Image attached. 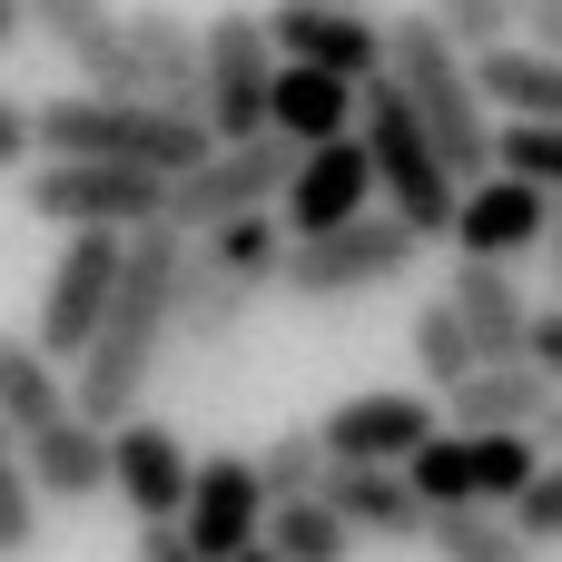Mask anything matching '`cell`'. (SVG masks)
Here are the masks:
<instances>
[{
  "label": "cell",
  "instance_id": "cell-1",
  "mask_svg": "<svg viewBox=\"0 0 562 562\" xmlns=\"http://www.w3.org/2000/svg\"><path fill=\"white\" fill-rule=\"evenodd\" d=\"M178 247H188L178 227H138V237H128L119 296H109L99 336H89V346H79V366H69V415H89V425H128V415H138V395H148L158 356L178 346V326H168Z\"/></svg>",
  "mask_w": 562,
  "mask_h": 562
},
{
  "label": "cell",
  "instance_id": "cell-2",
  "mask_svg": "<svg viewBox=\"0 0 562 562\" xmlns=\"http://www.w3.org/2000/svg\"><path fill=\"white\" fill-rule=\"evenodd\" d=\"M385 79L405 89V109L425 119V138L445 148V168H454L464 188L494 178V109H484V89H474V59H464L425 10L385 20Z\"/></svg>",
  "mask_w": 562,
  "mask_h": 562
},
{
  "label": "cell",
  "instance_id": "cell-3",
  "mask_svg": "<svg viewBox=\"0 0 562 562\" xmlns=\"http://www.w3.org/2000/svg\"><path fill=\"white\" fill-rule=\"evenodd\" d=\"M30 119H40V158H128V168H158V178H178L217 148L207 119L128 99V89H79V99H49Z\"/></svg>",
  "mask_w": 562,
  "mask_h": 562
},
{
  "label": "cell",
  "instance_id": "cell-4",
  "mask_svg": "<svg viewBox=\"0 0 562 562\" xmlns=\"http://www.w3.org/2000/svg\"><path fill=\"white\" fill-rule=\"evenodd\" d=\"M356 138H366V158H375V198H385V217H405L415 237H445L464 178L445 168V148L425 138V119L405 109V89H395L385 69H375L366 99H356Z\"/></svg>",
  "mask_w": 562,
  "mask_h": 562
},
{
  "label": "cell",
  "instance_id": "cell-5",
  "mask_svg": "<svg viewBox=\"0 0 562 562\" xmlns=\"http://www.w3.org/2000/svg\"><path fill=\"white\" fill-rule=\"evenodd\" d=\"M296 138H277V128H257V138H217L198 168H178L168 178V207H158V227H178V237H207V227H227V217H247V207H277L286 198V178H296Z\"/></svg>",
  "mask_w": 562,
  "mask_h": 562
},
{
  "label": "cell",
  "instance_id": "cell-6",
  "mask_svg": "<svg viewBox=\"0 0 562 562\" xmlns=\"http://www.w3.org/2000/svg\"><path fill=\"white\" fill-rule=\"evenodd\" d=\"M20 198H30L40 227H109V237H138V227H158L168 178H158V168H128V158H30Z\"/></svg>",
  "mask_w": 562,
  "mask_h": 562
},
{
  "label": "cell",
  "instance_id": "cell-7",
  "mask_svg": "<svg viewBox=\"0 0 562 562\" xmlns=\"http://www.w3.org/2000/svg\"><path fill=\"white\" fill-rule=\"evenodd\" d=\"M415 257H425V237H415L405 217H375V207H366V217H346V227H326V237H296L286 267H277V286L306 296V306H336V296L395 286Z\"/></svg>",
  "mask_w": 562,
  "mask_h": 562
},
{
  "label": "cell",
  "instance_id": "cell-8",
  "mask_svg": "<svg viewBox=\"0 0 562 562\" xmlns=\"http://www.w3.org/2000/svg\"><path fill=\"white\" fill-rule=\"evenodd\" d=\"M543 474V435H425L415 445V464H405V484L425 494V514H445V504H514L524 484Z\"/></svg>",
  "mask_w": 562,
  "mask_h": 562
},
{
  "label": "cell",
  "instance_id": "cell-9",
  "mask_svg": "<svg viewBox=\"0 0 562 562\" xmlns=\"http://www.w3.org/2000/svg\"><path fill=\"white\" fill-rule=\"evenodd\" d=\"M119 267H128V237H109V227H69L49 286H40V326H30L49 366H79V346L99 336V316H109V296H119Z\"/></svg>",
  "mask_w": 562,
  "mask_h": 562
},
{
  "label": "cell",
  "instance_id": "cell-10",
  "mask_svg": "<svg viewBox=\"0 0 562 562\" xmlns=\"http://www.w3.org/2000/svg\"><path fill=\"white\" fill-rule=\"evenodd\" d=\"M198 59H207V128L217 138H257L267 128V79H277V40L257 10H217L198 30Z\"/></svg>",
  "mask_w": 562,
  "mask_h": 562
},
{
  "label": "cell",
  "instance_id": "cell-11",
  "mask_svg": "<svg viewBox=\"0 0 562 562\" xmlns=\"http://www.w3.org/2000/svg\"><path fill=\"white\" fill-rule=\"evenodd\" d=\"M267 484H257V454H198L188 464V504H178V533L198 543L207 562L247 553V543H267Z\"/></svg>",
  "mask_w": 562,
  "mask_h": 562
},
{
  "label": "cell",
  "instance_id": "cell-12",
  "mask_svg": "<svg viewBox=\"0 0 562 562\" xmlns=\"http://www.w3.org/2000/svg\"><path fill=\"white\" fill-rule=\"evenodd\" d=\"M267 40H277V59L336 69V79H356V89L385 69V20H366L356 0H277V10H267Z\"/></svg>",
  "mask_w": 562,
  "mask_h": 562
},
{
  "label": "cell",
  "instance_id": "cell-13",
  "mask_svg": "<svg viewBox=\"0 0 562 562\" xmlns=\"http://www.w3.org/2000/svg\"><path fill=\"white\" fill-rule=\"evenodd\" d=\"M366 207H375V158H366V138L346 128V138H326V148L296 158V178H286V198H277V227H286V237H326V227H346V217H366Z\"/></svg>",
  "mask_w": 562,
  "mask_h": 562
},
{
  "label": "cell",
  "instance_id": "cell-14",
  "mask_svg": "<svg viewBox=\"0 0 562 562\" xmlns=\"http://www.w3.org/2000/svg\"><path fill=\"white\" fill-rule=\"evenodd\" d=\"M543 227H553V198L533 188V178H474L464 198H454V257H494V267H514V257H533L543 247Z\"/></svg>",
  "mask_w": 562,
  "mask_h": 562
},
{
  "label": "cell",
  "instance_id": "cell-15",
  "mask_svg": "<svg viewBox=\"0 0 562 562\" xmlns=\"http://www.w3.org/2000/svg\"><path fill=\"white\" fill-rule=\"evenodd\" d=\"M316 435H326L336 464H395V474H405L415 445L445 435V425H435V395H395V385H375V395H346Z\"/></svg>",
  "mask_w": 562,
  "mask_h": 562
},
{
  "label": "cell",
  "instance_id": "cell-16",
  "mask_svg": "<svg viewBox=\"0 0 562 562\" xmlns=\"http://www.w3.org/2000/svg\"><path fill=\"white\" fill-rule=\"evenodd\" d=\"M128 99L188 109L207 119V59H198V20L178 10H128Z\"/></svg>",
  "mask_w": 562,
  "mask_h": 562
},
{
  "label": "cell",
  "instance_id": "cell-17",
  "mask_svg": "<svg viewBox=\"0 0 562 562\" xmlns=\"http://www.w3.org/2000/svg\"><path fill=\"white\" fill-rule=\"evenodd\" d=\"M188 445L168 435V425H148V415H128V425H109V494L138 514V524H178V504H188Z\"/></svg>",
  "mask_w": 562,
  "mask_h": 562
},
{
  "label": "cell",
  "instance_id": "cell-18",
  "mask_svg": "<svg viewBox=\"0 0 562 562\" xmlns=\"http://www.w3.org/2000/svg\"><path fill=\"white\" fill-rule=\"evenodd\" d=\"M20 474L40 484V504H89V494H109V425H89V415L30 425V435H20Z\"/></svg>",
  "mask_w": 562,
  "mask_h": 562
},
{
  "label": "cell",
  "instance_id": "cell-19",
  "mask_svg": "<svg viewBox=\"0 0 562 562\" xmlns=\"http://www.w3.org/2000/svg\"><path fill=\"white\" fill-rule=\"evenodd\" d=\"M445 306L464 316V336L484 346V366L524 356V326H533V296H524V277H514V267H494V257H454V286H445Z\"/></svg>",
  "mask_w": 562,
  "mask_h": 562
},
{
  "label": "cell",
  "instance_id": "cell-20",
  "mask_svg": "<svg viewBox=\"0 0 562 562\" xmlns=\"http://www.w3.org/2000/svg\"><path fill=\"white\" fill-rule=\"evenodd\" d=\"M356 79H336V69H306V59H277V79H267V128L277 138H296V148H326V138H346L356 128Z\"/></svg>",
  "mask_w": 562,
  "mask_h": 562
},
{
  "label": "cell",
  "instance_id": "cell-21",
  "mask_svg": "<svg viewBox=\"0 0 562 562\" xmlns=\"http://www.w3.org/2000/svg\"><path fill=\"white\" fill-rule=\"evenodd\" d=\"M326 504L346 514L356 543H425V494L395 464H336L326 474Z\"/></svg>",
  "mask_w": 562,
  "mask_h": 562
},
{
  "label": "cell",
  "instance_id": "cell-22",
  "mask_svg": "<svg viewBox=\"0 0 562 562\" xmlns=\"http://www.w3.org/2000/svg\"><path fill=\"white\" fill-rule=\"evenodd\" d=\"M30 30H49L59 59L89 89H128V10H109V0H30Z\"/></svg>",
  "mask_w": 562,
  "mask_h": 562
},
{
  "label": "cell",
  "instance_id": "cell-23",
  "mask_svg": "<svg viewBox=\"0 0 562 562\" xmlns=\"http://www.w3.org/2000/svg\"><path fill=\"white\" fill-rule=\"evenodd\" d=\"M553 395H562V385H543L524 356H504V366H474L445 405H454V425H464V435H533Z\"/></svg>",
  "mask_w": 562,
  "mask_h": 562
},
{
  "label": "cell",
  "instance_id": "cell-24",
  "mask_svg": "<svg viewBox=\"0 0 562 562\" xmlns=\"http://www.w3.org/2000/svg\"><path fill=\"white\" fill-rule=\"evenodd\" d=\"M247 277H227L198 237L178 247V296H168V326H178V346H227L237 336V316H247Z\"/></svg>",
  "mask_w": 562,
  "mask_h": 562
},
{
  "label": "cell",
  "instance_id": "cell-25",
  "mask_svg": "<svg viewBox=\"0 0 562 562\" xmlns=\"http://www.w3.org/2000/svg\"><path fill=\"white\" fill-rule=\"evenodd\" d=\"M474 89H484V109H504V119H562V59L553 49L504 40V49L474 59Z\"/></svg>",
  "mask_w": 562,
  "mask_h": 562
},
{
  "label": "cell",
  "instance_id": "cell-26",
  "mask_svg": "<svg viewBox=\"0 0 562 562\" xmlns=\"http://www.w3.org/2000/svg\"><path fill=\"white\" fill-rule=\"evenodd\" d=\"M49 415H69V366H49L40 336H0V425L30 435Z\"/></svg>",
  "mask_w": 562,
  "mask_h": 562
},
{
  "label": "cell",
  "instance_id": "cell-27",
  "mask_svg": "<svg viewBox=\"0 0 562 562\" xmlns=\"http://www.w3.org/2000/svg\"><path fill=\"white\" fill-rule=\"evenodd\" d=\"M425 553L435 562H533V543L494 504H445V514H425Z\"/></svg>",
  "mask_w": 562,
  "mask_h": 562
},
{
  "label": "cell",
  "instance_id": "cell-28",
  "mask_svg": "<svg viewBox=\"0 0 562 562\" xmlns=\"http://www.w3.org/2000/svg\"><path fill=\"white\" fill-rule=\"evenodd\" d=\"M198 247H207V257H217L227 277H247V286H277V267H286V247H296V237L277 227V207H247V217L207 227Z\"/></svg>",
  "mask_w": 562,
  "mask_h": 562
},
{
  "label": "cell",
  "instance_id": "cell-29",
  "mask_svg": "<svg viewBox=\"0 0 562 562\" xmlns=\"http://www.w3.org/2000/svg\"><path fill=\"white\" fill-rule=\"evenodd\" d=\"M267 553H286V562H356V533H346V514H336L326 494H306V504H277V514H267Z\"/></svg>",
  "mask_w": 562,
  "mask_h": 562
},
{
  "label": "cell",
  "instance_id": "cell-30",
  "mask_svg": "<svg viewBox=\"0 0 562 562\" xmlns=\"http://www.w3.org/2000/svg\"><path fill=\"white\" fill-rule=\"evenodd\" d=\"M326 474H336V454H326V435H316V425H286V435L257 454L267 504H306V494H326Z\"/></svg>",
  "mask_w": 562,
  "mask_h": 562
},
{
  "label": "cell",
  "instance_id": "cell-31",
  "mask_svg": "<svg viewBox=\"0 0 562 562\" xmlns=\"http://www.w3.org/2000/svg\"><path fill=\"white\" fill-rule=\"evenodd\" d=\"M415 366H425V385H435V395H454V385L484 366V346L464 336V316H454L445 296H435V306H415Z\"/></svg>",
  "mask_w": 562,
  "mask_h": 562
},
{
  "label": "cell",
  "instance_id": "cell-32",
  "mask_svg": "<svg viewBox=\"0 0 562 562\" xmlns=\"http://www.w3.org/2000/svg\"><path fill=\"white\" fill-rule=\"evenodd\" d=\"M494 168L504 178H533L543 198H562V119H504L494 128Z\"/></svg>",
  "mask_w": 562,
  "mask_h": 562
},
{
  "label": "cell",
  "instance_id": "cell-33",
  "mask_svg": "<svg viewBox=\"0 0 562 562\" xmlns=\"http://www.w3.org/2000/svg\"><path fill=\"white\" fill-rule=\"evenodd\" d=\"M425 20H435L464 59H484V49L514 40V0H425Z\"/></svg>",
  "mask_w": 562,
  "mask_h": 562
},
{
  "label": "cell",
  "instance_id": "cell-34",
  "mask_svg": "<svg viewBox=\"0 0 562 562\" xmlns=\"http://www.w3.org/2000/svg\"><path fill=\"white\" fill-rule=\"evenodd\" d=\"M40 514H49V504H40V484H30V474H20V454H10V464H0V562L40 553Z\"/></svg>",
  "mask_w": 562,
  "mask_h": 562
},
{
  "label": "cell",
  "instance_id": "cell-35",
  "mask_svg": "<svg viewBox=\"0 0 562 562\" xmlns=\"http://www.w3.org/2000/svg\"><path fill=\"white\" fill-rule=\"evenodd\" d=\"M504 514H514V533H524L533 553H543V543H562V454H543V474H533Z\"/></svg>",
  "mask_w": 562,
  "mask_h": 562
},
{
  "label": "cell",
  "instance_id": "cell-36",
  "mask_svg": "<svg viewBox=\"0 0 562 562\" xmlns=\"http://www.w3.org/2000/svg\"><path fill=\"white\" fill-rule=\"evenodd\" d=\"M524 366H533L543 385H562V306H533V326H524Z\"/></svg>",
  "mask_w": 562,
  "mask_h": 562
},
{
  "label": "cell",
  "instance_id": "cell-37",
  "mask_svg": "<svg viewBox=\"0 0 562 562\" xmlns=\"http://www.w3.org/2000/svg\"><path fill=\"white\" fill-rule=\"evenodd\" d=\"M30 158H40V119L0 89V168H30Z\"/></svg>",
  "mask_w": 562,
  "mask_h": 562
},
{
  "label": "cell",
  "instance_id": "cell-38",
  "mask_svg": "<svg viewBox=\"0 0 562 562\" xmlns=\"http://www.w3.org/2000/svg\"><path fill=\"white\" fill-rule=\"evenodd\" d=\"M514 40H524V49H553V59H562V0H514Z\"/></svg>",
  "mask_w": 562,
  "mask_h": 562
},
{
  "label": "cell",
  "instance_id": "cell-39",
  "mask_svg": "<svg viewBox=\"0 0 562 562\" xmlns=\"http://www.w3.org/2000/svg\"><path fill=\"white\" fill-rule=\"evenodd\" d=\"M138 562H207V553H198L178 524H138Z\"/></svg>",
  "mask_w": 562,
  "mask_h": 562
},
{
  "label": "cell",
  "instance_id": "cell-40",
  "mask_svg": "<svg viewBox=\"0 0 562 562\" xmlns=\"http://www.w3.org/2000/svg\"><path fill=\"white\" fill-rule=\"evenodd\" d=\"M543 267H553V306H562V198H553V227H543Z\"/></svg>",
  "mask_w": 562,
  "mask_h": 562
},
{
  "label": "cell",
  "instance_id": "cell-41",
  "mask_svg": "<svg viewBox=\"0 0 562 562\" xmlns=\"http://www.w3.org/2000/svg\"><path fill=\"white\" fill-rule=\"evenodd\" d=\"M20 30H30V0H0V49H10Z\"/></svg>",
  "mask_w": 562,
  "mask_h": 562
},
{
  "label": "cell",
  "instance_id": "cell-42",
  "mask_svg": "<svg viewBox=\"0 0 562 562\" xmlns=\"http://www.w3.org/2000/svg\"><path fill=\"white\" fill-rule=\"evenodd\" d=\"M533 435H543V454H562V395L543 405V425H533Z\"/></svg>",
  "mask_w": 562,
  "mask_h": 562
},
{
  "label": "cell",
  "instance_id": "cell-43",
  "mask_svg": "<svg viewBox=\"0 0 562 562\" xmlns=\"http://www.w3.org/2000/svg\"><path fill=\"white\" fill-rule=\"evenodd\" d=\"M227 562H286V553H267V543H247V553H227Z\"/></svg>",
  "mask_w": 562,
  "mask_h": 562
},
{
  "label": "cell",
  "instance_id": "cell-44",
  "mask_svg": "<svg viewBox=\"0 0 562 562\" xmlns=\"http://www.w3.org/2000/svg\"><path fill=\"white\" fill-rule=\"evenodd\" d=\"M10 454H20V435H10V425H0V464H10Z\"/></svg>",
  "mask_w": 562,
  "mask_h": 562
}]
</instances>
